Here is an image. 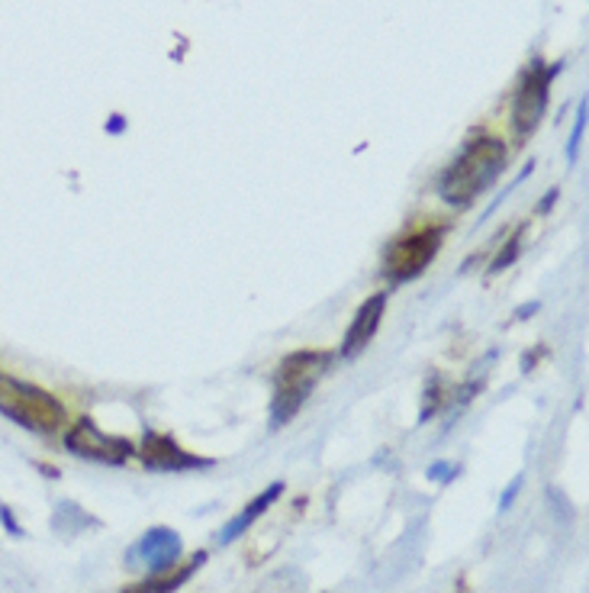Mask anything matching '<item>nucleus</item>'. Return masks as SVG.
I'll list each match as a JSON object with an SVG mask.
<instances>
[{"mask_svg":"<svg viewBox=\"0 0 589 593\" xmlns=\"http://www.w3.org/2000/svg\"><path fill=\"white\" fill-rule=\"evenodd\" d=\"M383 310H386V294H374L358 307L355 320L348 323V332L342 339V355L345 358H355V355H361L368 349V342L374 339L377 329H380Z\"/></svg>","mask_w":589,"mask_h":593,"instance_id":"1a4fd4ad","label":"nucleus"},{"mask_svg":"<svg viewBox=\"0 0 589 593\" xmlns=\"http://www.w3.org/2000/svg\"><path fill=\"white\" fill-rule=\"evenodd\" d=\"M65 448L78 458H88V461H101V465H123L136 455L132 442L126 438H116L109 432L97 430L94 423H78L71 426L65 435Z\"/></svg>","mask_w":589,"mask_h":593,"instance_id":"423d86ee","label":"nucleus"},{"mask_svg":"<svg viewBox=\"0 0 589 593\" xmlns=\"http://www.w3.org/2000/svg\"><path fill=\"white\" fill-rule=\"evenodd\" d=\"M0 520H3V526H7V533H10V536H23V529H20L16 516H13L7 506H0Z\"/></svg>","mask_w":589,"mask_h":593,"instance_id":"dca6fc26","label":"nucleus"},{"mask_svg":"<svg viewBox=\"0 0 589 593\" xmlns=\"http://www.w3.org/2000/svg\"><path fill=\"white\" fill-rule=\"evenodd\" d=\"M146 468L152 471H194V468H210L213 461L210 458H197L194 452H184L171 435H161V432H146L142 438V448H139Z\"/></svg>","mask_w":589,"mask_h":593,"instance_id":"6e6552de","label":"nucleus"},{"mask_svg":"<svg viewBox=\"0 0 589 593\" xmlns=\"http://www.w3.org/2000/svg\"><path fill=\"white\" fill-rule=\"evenodd\" d=\"M506 168V146L503 139H474L467 149L451 162V168L441 174L438 194L451 207H471L486 187L496 184V178Z\"/></svg>","mask_w":589,"mask_h":593,"instance_id":"f257e3e1","label":"nucleus"},{"mask_svg":"<svg viewBox=\"0 0 589 593\" xmlns=\"http://www.w3.org/2000/svg\"><path fill=\"white\" fill-rule=\"evenodd\" d=\"M181 551H184L181 536H177L174 529H168V526H155V529H149L142 539L126 551V555H129L126 561H129L132 568L149 571V574H164L171 565H177Z\"/></svg>","mask_w":589,"mask_h":593,"instance_id":"0eeeda50","label":"nucleus"},{"mask_svg":"<svg viewBox=\"0 0 589 593\" xmlns=\"http://www.w3.org/2000/svg\"><path fill=\"white\" fill-rule=\"evenodd\" d=\"M0 413L30 432H55L65 426V407L49 390L0 375Z\"/></svg>","mask_w":589,"mask_h":593,"instance_id":"7ed1b4c3","label":"nucleus"},{"mask_svg":"<svg viewBox=\"0 0 589 593\" xmlns=\"http://www.w3.org/2000/svg\"><path fill=\"white\" fill-rule=\"evenodd\" d=\"M526 484V478L519 475V478H512V484L503 490V497H499V510H509L512 503H516V497H519V490Z\"/></svg>","mask_w":589,"mask_h":593,"instance_id":"2eb2a0df","label":"nucleus"},{"mask_svg":"<svg viewBox=\"0 0 589 593\" xmlns=\"http://www.w3.org/2000/svg\"><path fill=\"white\" fill-rule=\"evenodd\" d=\"M522 232H526V226L512 232V239L506 242V255L499 252V259L493 262V274H499L503 269H509V265H512V262L519 259V252H522Z\"/></svg>","mask_w":589,"mask_h":593,"instance_id":"f8f14e48","label":"nucleus"},{"mask_svg":"<svg viewBox=\"0 0 589 593\" xmlns=\"http://www.w3.org/2000/svg\"><path fill=\"white\" fill-rule=\"evenodd\" d=\"M332 358L325 352H293L287 355L277 372H274V397H270V426H284L290 423L300 407L307 403V397L316 390L320 378L328 372Z\"/></svg>","mask_w":589,"mask_h":593,"instance_id":"f03ea898","label":"nucleus"},{"mask_svg":"<svg viewBox=\"0 0 589 593\" xmlns=\"http://www.w3.org/2000/svg\"><path fill=\"white\" fill-rule=\"evenodd\" d=\"M454 475H458V468H454L451 461H435V465H429V471H426V478L435 481V484H448V481H454Z\"/></svg>","mask_w":589,"mask_h":593,"instance_id":"4468645a","label":"nucleus"},{"mask_svg":"<svg viewBox=\"0 0 589 593\" xmlns=\"http://www.w3.org/2000/svg\"><path fill=\"white\" fill-rule=\"evenodd\" d=\"M554 201H557V191H547V197H544V201H541V204H538V210H541V214H544V210H547V207H551V204H554Z\"/></svg>","mask_w":589,"mask_h":593,"instance_id":"f3484780","label":"nucleus"},{"mask_svg":"<svg viewBox=\"0 0 589 593\" xmlns=\"http://www.w3.org/2000/svg\"><path fill=\"white\" fill-rule=\"evenodd\" d=\"M207 561V555L204 551H197V558L194 561H187L184 568H177L171 578H164V574H155L152 581H142V584H136V588H129L126 593H174L187 578H194L197 574V568Z\"/></svg>","mask_w":589,"mask_h":593,"instance_id":"9b49d317","label":"nucleus"},{"mask_svg":"<svg viewBox=\"0 0 589 593\" xmlns=\"http://www.w3.org/2000/svg\"><path fill=\"white\" fill-rule=\"evenodd\" d=\"M538 310V304H532V307H522V310H519V313H516V317H519V320H522V317H532V313H535Z\"/></svg>","mask_w":589,"mask_h":593,"instance_id":"a211bd4d","label":"nucleus"},{"mask_svg":"<svg viewBox=\"0 0 589 593\" xmlns=\"http://www.w3.org/2000/svg\"><path fill=\"white\" fill-rule=\"evenodd\" d=\"M280 493H284V484L277 481V484L265 487V490H262L252 503H245V510H242L239 516H232V520L222 526V533L216 536L219 545H232L235 539H242V536H245V529H252V526H255V523L268 513L270 503H277V500H280Z\"/></svg>","mask_w":589,"mask_h":593,"instance_id":"9d476101","label":"nucleus"},{"mask_svg":"<svg viewBox=\"0 0 589 593\" xmlns=\"http://www.w3.org/2000/svg\"><path fill=\"white\" fill-rule=\"evenodd\" d=\"M554 71L557 68L541 65V61H535L526 71V78H522V84L516 91V101H512V126H516L519 139H529L538 129V123L544 116V107H547V88H551Z\"/></svg>","mask_w":589,"mask_h":593,"instance_id":"39448f33","label":"nucleus"},{"mask_svg":"<svg viewBox=\"0 0 589 593\" xmlns=\"http://www.w3.org/2000/svg\"><path fill=\"white\" fill-rule=\"evenodd\" d=\"M444 242V226H429V229H419L400 242H393L386 252H383V277L393 281V284H406V281H416L423 271L429 269Z\"/></svg>","mask_w":589,"mask_h":593,"instance_id":"20e7f679","label":"nucleus"},{"mask_svg":"<svg viewBox=\"0 0 589 593\" xmlns=\"http://www.w3.org/2000/svg\"><path fill=\"white\" fill-rule=\"evenodd\" d=\"M584 126H587V104H580V116H577V126L570 133V142H567V162H577V152H580V139H584Z\"/></svg>","mask_w":589,"mask_h":593,"instance_id":"ddd939ff","label":"nucleus"}]
</instances>
